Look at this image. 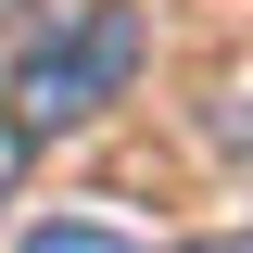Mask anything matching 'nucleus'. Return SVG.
Masks as SVG:
<instances>
[{
	"label": "nucleus",
	"instance_id": "obj_1",
	"mask_svg": "<svg viewBox=\"0 0 253 253\" xmlns=\"http://www.w3.org/2000/svg\"><path fill=\"white\" fill-rule=\"evenodd\" d=\"M139 51H152L139 0H76V13L13 63V126H26V139H38V126H89L101 101H126Z\"/></svg>",
	"mask_w": 253,
	"mask_h": 253
},
{
	"label": "nucleus",
	"instance_id": "obj_2",
	"mask_svg": "<svg viewBox=\"0 0 253 253\" xmlns=\"http://www.w3.org/2000/svg\"><path fill=\"white\" fill-rule=\"evenodd\" d=\"M26 253H139V241L101 228V215H51V228H26Z\"/></svg>",
	"mask_w": 253,
	"mask_h": 253
},
{
	"label": "nucleus",
	"instance_id": "obj_3",
	"mask_svg": "<svg viewBox=\"0 0 253 253\" xmlns=\"http://www.w3.org/2000/svg\"><path fill=\"white\" fill-rule=\"evenodd\" d=\"M13 190H26V126L0 114V203H13Z\"/></svg>",
	"mask_w": 253,
	"mask_h": 253
},
{
	"label": "nucleus",
	"instance_id": "obj_4",
	"mask_svg": "<svg viewBox=\"0 0 253 253\" xmlns=\"http://www.w3.org/2000/svg\"><path fill=\"white\" fill-rule=\"evenodd\" d=\"M190 253H241V241H228V228H215V241H190Z\"/></svg>",
	"mask_w": 253,
	"mask_h": 253
}]
</instances>
